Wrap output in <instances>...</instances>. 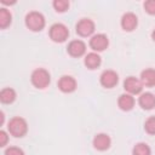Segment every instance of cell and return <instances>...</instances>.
I'll list each match as a JSON object with an SVG mask.
<instances>
[{"label":"cell","instance_id":"44dd1931","mask_svg":"<svg viewBox=\"0 0 155 155\" xmlns=\"http://www.w3.org/2000/svg\"><path fill=\"white\" fill-rule=\"evenodd\" d=\"M144 130L149 134H155V116H150L147 119L144 124Z\"/></svg>","mask_w":155,"mask_h":155},{"label":"cell","instance_id":"4fadbf2b","mask_svg":"<svg viewBox=\"0 0 155 155\" xmlns=\"http://www.w3.org/2000/svg\"><path fill=\"white\" fill-rule=\"evenodd\" d=\"M138 103L143 109L150 110L155 108V94H153L151 92H144L139 96Z\"/></svg>","mask_w":155,"mask_h":155},{"label":"cell","instance_id":"ba28073f","mask_svg":"<svg viewBox=\"0 0 155 155\" xmlns=\"http://www.w3.org/2000/svg\"><path fill=\"white\" fill-rule=\"evenodd\" d=\"M99 81H101V85L105 88H113L114 86H116L117 81H119V75L116 71L114 70H104L102 74H101V78H99Z\"/></svg>","mask_w":155,"mask_h":155},{"label":"cell","instance_id":"2e32d148","mask_svg":"<svg viewBox=\"0 0 155 155\" xmlns=\"http://www.w3.org/2000/svg\"><path fill=\"white\" fill-rule=\"evenodd\" d=\"M140 81L143 86L147 87H153L155 86V69H145L140 73Z\"/></svg>","mask_w":155,"mask_h":155},{"label":"cell","instance_id":"9c48e42d","mask_svg":"<svg viewBox=\"0 0 155 155\" xmlns=\"http://www.w3.org/2000/svg\"><path fill=\"white\" fill-rule=\"evenodd\" d=\"M57 86L58 88L64 92V93H71L76 90V80L70 76V75H63L58 82H57Z\"/></svg>","mask_w":155,"mask_h":155},{"label":"cell","instance_id":"7402d4cb","mask_svg":"<svg viewBox=\"0 0 155 155\" xmlns=\"http://www.w3.org/2000/svg\"><path fill=\"white\" fill-rule=\"evenodd\" d=\"M143 6L149 15H155V0H147Z\"/></svg>","mask_w":155,"mask_h":155},{"label":"cell","instance_id":"ac0fdd59","mask_svg":"<svg viewBox=\"0 0 155 155\" xmlns=\"http://www.w3.org/2000/svg\"><path fill=\"white\" fill-rule=\"evenodd\" d=\"M11 21H12L11 12L7 8H5V7L0 8V28L1 29L7 28L11 24Z\"/></svg>","mask_w":155,"mask_h":155},{"label":"cell","instance_id":"6da1fadb","mask_svg":"<svg viewBox=\"0 0 155 155\" xmlns=\"http://www.w3.org/2000/svg\"><path fill=\"white\" fill-rule=\"evenodd\" d=\"M7 130L10 132L11 136L16 137V138H21L23 137L27 131H28V124L27 121L21 117V116H15L12 117L10 121H8V125H7Z\"/></svg>","mask_w":155,"mask_h":155},{"label":"cell","instance_id":"8fae6325","mask_svg":"<svg viewBox=\"0 0 155 155\" xmlns=\"http://www.w3.org/2000/svg\"><path fill=\"white\" fill-rule=\"evenodd\" d=\"M138 24V18L133 12H126L121 17V27L126 31H132Z\"/></svg>","mask_w":155,"mask_h":155},{"label":"cell","instance_id":"52a82bcc","mask_svg":"<svg viewBox=\"0 0 155 155\" xmlns=\"http://www.w3.org/2000/svg\"><path fill=\"white\" fill-rule=\"evenodd\" d=\"M124 88H125L126 93H130L133 96V94H138L142 92L143 84H142L140 79H137L134 76H128L124 81Z\"/></svg>","mask_w":155,"mask_h":155},{"label":"cell","instance_id":"cb8c5ba5","mask_svg":"<svg viewBox=\"0 0 155 155\" xmlns=\"http://www.w3.org/2000/svg\"><path fill=\"white\" fill-rule=\"evenodd\" d=\"M8 142V136L5 131H0V147H5Z\"/></svg>","mask_w":155,"mask_h":155},{"label":"cell","instance_id":"d6986e66","mask_svg":"<svg viewBox=\"0 0 155 155\" xmlns=\"http://www.w3.org/2000/svg\"><path fill=\"white\" fill-rule=\"evenodd\" d=\"M132 155H151L150 147L147 143H137L132 149Z\"/></svg>","mask_w":155,"mask_h":155},{"label":"cell","instance_id":"e0dca14e","mask_svg":"<svg viewBox=\"0 0 155 155\" xmlns=\"http://www.w3.org/2000/svg\"><path fill=\"white\" fill-rule=\"evenodd\" d=\"M16 99V91L11 87H5L0 92V101L4 104H11Z\"/></svg>","mask_w":155,"mask_h":155},{"label":"cell","instance_id":"3957f363","mask_svg":"<svg viewBox=\"0 0 155 155\" xmlns=\"http://www.w3.org/2000/svg\"><path fill=\"white\" fill-rule=\"evenodd\" d=\"M30 81H31V84L36 88L42 90V88H46L50 85V82H51V75H50V73L46 69L38 68V69H35L31 73Z\"/></svg>","mask_w":155,"mask_h":155},{"label":"cell","instance_id":"603a6c76","mask_svg":"<svg viewBox=\"0 0 155 155\" xmlns=\"http://www.w3.org/2000/svg\"><path fill=\"white\" fill-rule=\"evenodd\" d=\"M5 155H24V151L18 147H8L5 150Z\"/></svg>","mask_w":155,"mask_h":155},{"label":"cell","instance_id":"7a4b0ae2","mask_svg":"<svg viewBox=\"0 0 155 155\" xmlns=\"http://www.w3.org/2000/svg\"><path fill=\"white\" fill-rule=\"evenodd\" d=\"M25 25L28 29H30L31 31H40L44 29L45 27V17L42 13L38 12V11H31L25 16Z\"/></svg>","mask_w":155,"mask_h":155},{"label":"cell","instance_id":"5b68a950","mask_svg":"<svg viewBox=\"0 0 155 155\" xmlns=\"http://www.w3.org/2000/svg\"><path fill=\"white\" fill-rule=\"evenodd\" d=\"M94 28H96L94 22H93L92 19H90V18H81V19L76 23V27H75L76 33H78L80 36H84V38L92 35L93 31H94Z\"/></svg>","mask_w":155,"mask_h":155},{"label":"cell","instance_id":"ffe728a7","mask_svg":"<svg viewBox=\"0 0 155 155\" xmlns=\"http://www.w3.org/2000/svg\"><path fill=\"white\" fill-rule=\"evenodd\" d=\"M53 7L57 12H65L69 8V1L68 0H54Z\"/></svg>","mask_w":155,"mask_h":155},{"label":"cell","instance_id":"277c9868","mask_svg":"<svg viewBox=\"0 0 155 155\" xmlns=\"http://www.w3.org/2000/svg\"><path fill=\"white\" fill-rule=\"evenodd\" d=\"M69 36V29L63 23H54L50 28V38L54 42H64Z\"/></svg>","mask_w":155,"mask_h":155},{"label":"cell","instance_id":"5bb4252c","mask_svg":"<svg viewBox=\"0 0 155 155\" xmlns=\"http://www.w3.org/2000/svg\"><path fill=\"white\" fill-rule=\"evenodd\" d=\"M117 105L124 111H128V110L133 109V107H134V98H133V96L130 94V93H122L119 97V99H117Z\"/></svg>","mask_w":155,"mask_h":155},{"label":"cell","instance_id":"7c38bea8","mask_svg":"<svg viewBox=\"0 0 155 155\" xmlns=\"http://www.w3.org/2000/svg\"><path fill=\"white\" fill-rule=\"evenodd\" d=\"M92 143H93V147L97 150L104 151V150L109 149V147L111 144V139H110V137L107 133H98V134L94 136Z\"/></svg>","mask_w":155,"mask_h":155},{"label":"cell","instance_id":"8992f818","mask_svg":"<svg viewBox=\"0 0 155 155\" xmlns=\"http://www.w3.org/2000/svg\"><path fill=\"white\" fill-rule=\"evenodd\" d=\"M109 45V40L108 36L105 34H94L91 36L90 39V47L94 51V52H101L104 51Z\"/></svg>","mask_w":155,"mask_h":155},{"label":"cell","instance_id":"9a60e30c","mask_svg":"<svg viewBox=\"0 0 155 155\" xmlns=\"http://www.w3.org/2000/svg\"><path fill=\"white\" fill-rule=\"evenodd\" d=\"M101 63H102V58L97 52H90L85 56L84 64L86 65V68H88L91 70L97 69L101 65Z\"/></svg>","mask_w":155,"mask_h":155},{"label":"cell","instance_id":"d4e9b609","mask_svg":"<svg viewBox=\"0 0 155 155\" xmlns=\"http://www.w3.org/2000/svg\"><path fill=\"white\" fill-rule=\"evenodd\" d=\"M151 39L155 41V29H154V30H153V33H151Z\"/></svg>","mask_w":155,"mask_h":155},{"label":"cell","instance_id":"30bf717a","mask_svg":"<svg viewBox=\"0 0 155 155\" xmlns=\"http://www.w3.org/2000/svg\"><path fill=\"white\" fill-rule=\"evenodd\" d=\"M67 51L71 57H81L86 52V44L82 40H73L68 44Z\"/></svg>","mask_w":155,"mask_h":155}]
</instances>
